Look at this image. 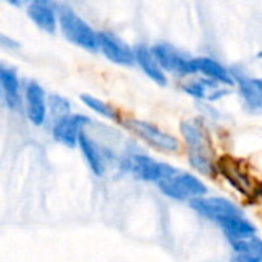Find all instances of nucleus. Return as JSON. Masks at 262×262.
Wrapping results in <instances>:
<instances>
[{"mask_svg":"<svg viewBox=\"0 0 262 262\" xmlns=\"http://www.w3.org/2000/svg\"><path fill=\"white\" fill-rule=\"evenodd\" d=\"M179 131L187 148L190 167L202 176H217V161L214 159L211 141L205 126L198 119H187L181 122Z\"/></svg>","mask_w":262,"mask_h":262,"instance_id":"1","label":"nucleus"},{"mask_svg":"<svg viewBox=\"0 0 262 262\" xmlns=\"http://www.w3.org/2000/svg\"><path fill=\"white\" fill-rule=\"evenodd\" d=\"M217 174H221L231 188L247 198V201H259L262 198V184L250 173L247 165L231 156L217 161Z\"/></svg>","mask_w":262,"mask_h":262,"instance_id":"2","label":"nucleus"},{"mask_svg":"<svg viewBox=\"0 0 262 262\" xmlns=\"http://www.w3.org/2000/svg\"><path fill=\"white\" fill-rule=\"evenodd\" d=\"M57 17H59V28L68 42L91 53L99 51L97 33L71 7L68 5L57 7Z\"/></svg>","mask_w":262,"mask_h":262,"instance_id":"3","label":"nucleus"},{"mask_svg":"<svg viewBox=\"0 0 262 262\" xmlns=\"http://www.w3.org/2000/svg\"><path fill=\"white\" fill-rule=\"evenodd\" d=\"M158 188L168 199L181 201V202H184V201L190 202V201L202 198L208 193L205 182L199 176L187 173V171H178L171 178L159 182Z\"/></svg>","mask_w":262,"mask_h":262,"instance_id":"4","label":"nucleus"},{"mask_svg":"<svg viewBox=\"0 0 262 262\" xmlns=\"http://www.w3.org/2000/svg\"><path fill=\"white\" fill-rule=\"evenodd\" d=\"M122 165L136 179L144 182H155V184H159L179 171L173 165L156 161L144 153H135L128 156L125 162H122Z\"/></svg>","mask_w":262,"mask_h":262,"instance_id":"5","label":"nucleus"},{"mask_svg":"<svg viewBox=\"0 0 262 262\" xmlns=\"http://www.w3.org/2000/svg\"><path fill=\"white\" fill-rule=\"evenodd\" d=\"M123 125L129 129L138 139L145 142L148 147L164 151V153H176L179 150V141L173 135L167 133L162 128L156 126L151 122L142 119H125Z\"/></svg>","mask_w":262,"mask_h":262,"instance_id":"6","label":"nucleus"},{"mask_svg":"<svg viewBox=\"0 0 262 262\" xmlns=\"http://www.w3.org/2000/svg\"><path fill=\"white\" fill-rule=\"evenodd\" d=\"M188 205L199 216L214 222L217 227H221L233 217L244 214V211L234 202L221 196H202L190 201Z\"/></svg>","mask_w":262,"mask_h":262,"instance_id":"7","label":"nucleus"},{"mask_svg":"<svg viewBox=\"0 0 262 262\" xmlns=\"http://www.w3.org/2000/svg\"><path fill=\"white\" fill-rule=\"evenodd\" d=\"M151 53L164 71H168L179 77L194 74L191 59H188L185 54L178 51L174 47H171L168 43H158V45L151 47Z\"/></svg>","mask_w":262,"mask_h":262,"instance_id":"8","label":"nucleus"},{"mask_svg":"<svg viewBox=\"0 0 262 262\" xmlns=\"http://www.w3.org/2000/svg\"><path fill=\"white\" fill-rule=\"evenodd\" d=\"M97 40H99V50L110 62L122 67H131L136 63L135 50L129 48L117 36L108 31H100L97 33Z\"/></svg>","mask_w":262,"mask_h":262,"instance_id":"9","label":"nucleus"},{"mask_svg":"<svg viewBox=\"0 0 262 262\" xmlns=\"http://www.w3.org/2000/svg\"><path fill=\"white\" fill-rule=\"evenodd\" d=\"M88 122L90 119L82 114H68L62 119H57L53 126L54 141L68 148H74L79 144V138L83 133V126Z\"/></svg>","mask_w":262,"mask_h":262,"instance_id":"10","label":"nucleus"},{"mask_svg":"<svg viewBox=\"0 0 262 262\" xmlns=\"http://www.w3.org/2000/svg\"><path fill=\"white\" fill-rule=\"evenodd\" d=\"M25 103L30 122L36 126L43 125L48 113V97L45 90L34 80H30L25 86Z\"/></svg>","mask_w":262,"mask_h":262,"instance_id":"11","label":"nucleus"},{"mask_svg":"<svg viewBox=\"0 0 262 262\" xmlns=\"http://www.w3.org/2000/svg\"><path fill=\"white\" fill-rule=\"evenodd\" d=\"M27 14L30 20L43 33L54 34L59 27L57 8L53 2H31L27 7Z\"/></svg>","mask_w":262,"mask_h":262,"instance_id":"12","label":"nucleus"},{"mask_svg":"<svg viewBox=\"0 0 262 262\" xmlns=\"http://www.w3.org/2000/svg\"><path fill=\"white\" fill-rule=\"evenodd\" d=\"M233 79H234V83L237 85L239 94L245 106L251 111H260L262 110V80H257V79H253L250 76L239 74V73H234Z\"/></svg>","mask_w":262,"mask_h":262,"instance_id":"13","label":"nucleus"},{"mask_svg":"<svg viewBox=\"0 0 262 262\" xmlns=\"http://www.w3.org/2000/svg\"><path fill=\"white\" fill-rule=\"evenodd\" d=\"M234 262H262V239L257 234L230 241Z\"/></svg>","mask_w":262,"mask_h":262,"instance_id":"14","label":"nucleus"},{"mask_svg":"<svg viewBox=\"0 0 262 262\" xmlns=\"http://www.w3.org/2000/svg\"><path fill=\"white\" fill-rule=\"evenodd\" d=\"M191 63H193L194 74L199 73L205 79H210V80H213L216 83H221V85H227V86L234 85L233 74L224 65L216 62L214 59H210V57H194V59H191Z\"/></svg>","mask_w":262,"mask_h":262,"instance_id":"15","label":"nucleus"},{"mask_svg":"<svg viewBox=\"0 0 262 262\" xmlns=\"http://www.w3.org/2000/svg\"><path fill=\"white\" fill-rule=\"evenodd\" d=\"M77 147L80 148V153L83 155L90 170L93 171L94 176L102 178L106 171V159H105V151L85 133L80 135Z\"/></svg>","mask_w":262,"mask_h":262,"instance_id":"16","label":"nucleus"},{"mask_svg":"<svg viewBox=\"0 0 262 262\" xmlns=\"http://www.w3.org/2000/svg\"><path fill=\"white\" fill-rule=\"evenodd\" d=\"M0 90L5 96L7 105L16 110L20 103V82L17 71L8 63H0Z\"/></svg>","mask_w":262,"mask_h":262,"instance_id":"17","label":"nucleus"},{"mask_svg":"<svg viewBox=\"0 0 262 262\" xmlns=\"http://www.w3.org/2000/svg\"><path fill=\"white\" fill-rule=\"evenodd\" d=\"M135 57H136V63L141 67V70L145 73L147 77H150L155 83L161 86L167 85L165 71L158 63L156 57L151 53V48H147L145 45H138L135 48Z\"/></svg>","mask_w":262,"mask_h":262,"instance_id":"18","label":"nucleus"},{"mask_svg":"<svg viewBox=\"0 0 262 262\" xmlns=\"http://www.w3.org/2000/svg\"><path fill=\"white\" fill-rule=\"evenodd\" d=\"M184 91L187 94H190L194 99H207V100H217L219 97H222L225 94L224 90H221L217 86L216 82L210 80V79H199V80H193L190 83L184 85Z\"/></svg>","mask_w":262,"mask_h":262,"instance_id":"19","label":"nucleus"},{"mask_svg":"<svg viewBox=\"0 0 262 262\" xmlns=\"http://www.w3.org/2000/svg\"><path fill=\"white\" fill-rule=\"evenodd\" d=\"M80 100L85 106H88L91 111H94L96 114L108 119V120H113V122H119V113L110 105L106 103L105 100L99 99V97H94L91 94H80Z\"/></svg>","mask_w":262,"mask_h":262,"instance_id":"20","label":"nucleus"},{"mask_svg":"<svg viewBox=\"0 0 262 262\" xmlns=\"http://www.w3.org/2000/svg\"><path fill=\"white\" fill-rule=\"evenodd\" d=\"M48 110L54 117L62 119V117L71 114V103L68 99H65L60 94H50L48 96Z\"/></svg>","mask_w":262,"mask_h":262,"instance_id":"21","label":"nucleus"},{"mask_svg":"<svg viewBox=\"0 0 262 262\" xmlns=\"http://www.w3.org/2000/svg\"><path fill=\"white\" fill-rule=\"evenodd\" d=\"M0 47L8 48V50H17V48H20V43L17 40H14L13 37H10L8 34L0 31Z\"/></svg>","mask_w":262,"mask_h":262,"instance_id":"22","label":"nucleus"},{"mask_svg":"<svg viewBox=\"0 0 262 262\" xmlns=\"http://www.w3.org/2000/svg\"><path fill=\"white\" fill-rule=\"evenodd\" d=\"M7 2H8L10 5H13V7H17V8H19V7H22V5L27 2V0H7Z\"/></svg>","mask_w":262,"mask_h":262,"instance_id":"23","label":"nucleus"},{"mask_svg":"<svg viewBox=\"0 0 262 262\" xmlns=\"http://www.w3.org/2000/svg\"><path fill=\"white\" fill-rule=\"evenodd\" d=\"M28 4H31V2H51V0H27Z\"/></svg>","mask_w":262,"mask_h":262,"instance_id":"24","label":"nucleus"},{"mask_svg":"<svg viewBox=\"0 0 262 262\" xmlns=\"http://www.w3.org/2000/svg\"><path fill=\"white\" fill-rule=\"evenodd\" d=\"M0 96H2V90H0Z\"/></svg>","mask_w":262,"mask_h":262,"instance_id":"25","label":"nucleus"}]
</instances>
